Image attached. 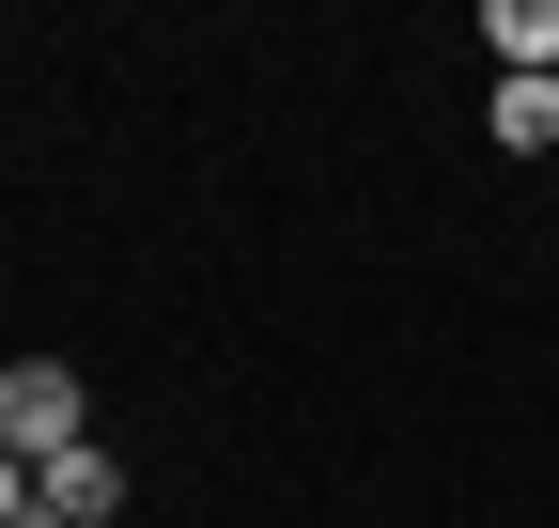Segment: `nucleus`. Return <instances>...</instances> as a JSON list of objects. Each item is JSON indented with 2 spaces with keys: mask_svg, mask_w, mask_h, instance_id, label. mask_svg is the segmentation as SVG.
Listing matches in <instances>:
<instances>
[{
  "mask_svg": "<svg viewBox=\"0 0 559 528\" xmlns=\"http://www.w3.org/2000/svg\"><path fill=\"white\" fill-rule=\"evenodd\" d=\"M0 451H16V467H62V451H94V388L62 373V358H16V373H0Z\"/></svg>",
  "mask_w": 559,
  "mask_h": 528,
  "instance_id": "1",
  "label": "nucleus"
},
{
  "mask_svg": "<svg viewBox=\"0 0 559 528\" xmlns=\"http://www.w3.org/2000/svg\"><path fill=\"white\" fill-rule=\"evenodd\" d=\"M124 513V467L109 451H62V467H32V528H109Z\"/></svg>",
  "mask_w": 559,
  "mask_h": 528,
  "instance_id": "2",
  "label": "nucleus"
},
{
  "mask_svg": "<svg viewBox=\"0 0 559 528\" xmlns=\"http://www.w3.org/2000/svg\"><path fill=\"white\" fill-rule=\"evenodd\" d=\"M481 47L498 79H559V0H481Z\"/></svg>",
  "mask_w": 559,
  "mask_h": 528,
  "instance_id": "3",
  "label": "nucleus"
},
{
  "mask_svg": "<svg viewBox=\"0 0 559 528\" xmlns=\"http://www.w3.org/2000/svg\"><path fill=\"white\" fill-rule=\"evenodd\" d=\"M498 141H513V156L559 141V79H498Z\"/></svg>",
  "mask_w": 559,
  "mask_h": 528,
  "instance_id": "4",
  "label": "nucleus"
},
{
  "mask_svg": "<svg viewBox=\"0 0 559 528\" xmlns=\"http://www.w3.org/2000/svg\"><path fill=\"white\" fill-rule=\"evenodd\" d=\"M0 528H32V467H16V451H0Z\"/></svg>",
  "mask_w": 559,
  "mask_h": 528,
  "instance_id": "5",
  "label": "nucleus"
}]
</instances>
